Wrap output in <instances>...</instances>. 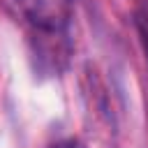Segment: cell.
Listing matches in <instances>:
<instances>
[{"label":"cell","mask_w":148,"mask_h":148,"mask_svg":"<svg viewBox=\"0 0 148 148\" xmlns=\"http://www.w3.org/2000/svg\"><path fill=\"white\" fill-rule=\"evenodd\" d=\"M18 7L37 30H65L74 0H18Z\"/></svg>","instance_id":"cell-1"},{"label":"cell","mask_w":148,"mask_h":148,"mask_svg":"<svg viewBox=\"0 0 148 148\" xmlns=\"http://www.w3.org/2000/svg\"><path fill=\"white\" fill-rule=\"evenodd\" d=\"M51 148H79V143H74V141H60V143H53Z\"/></svg>","instance_id":"cell-2"}]
</instances>
